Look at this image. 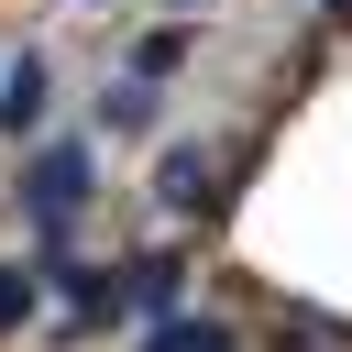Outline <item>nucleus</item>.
Masks as SVG:
<instances>
[{"mask_svg": "<svg viewBox=\"0 0 352 352\" xmlns=\"http://www.w3.org/2000/svg\"><path fill=\"white\" fill-rule=\"evenodd\" d=\"M77 198H88V154H77V143H55V154H33V176H22V209H33L44 231H55V220H66Z\"/></svg>", "mask_w": 352, "mask_h": 352, "instance_id": "obj_1", "label": "nucleus"}, {"mask_svg": "<svg viewBox=\"0 0 352 352\" xmlns=\"http://www.w3.org/2000/svg\"><path fill=\"white\" fill-rule=\"evenodd\" d=\"M44 275L66 286V308H77V319H110V308H121V275H99V264H77V253H55Z\"/></svg>", "mask_w": 352, "mask_h": 352, "instance_id": "obj_2", "label": "nucleus"}, {"mask_svg": "<svg viewBox=\"0 0 352 352\" xmlns=\"http://www.w3.org/2000/svg\"><path fill=\"white\" fill-rule=\"evenodd\" d=\"M154 187H165V209H209V198H220L209 154H165V176H154Z\"/></svg>", "mask_w": 352, "mask_h": 352, "instance_id": "obj_3", "label": "nucleus"}, {"mask_svg": "<svg viewBox=\"0 0 352 352\" xmlns=\"http://www.w3.org/2000/svg\"><path fill=\"white\" fill-rule=\"evenodd\" d=\"M44 121V66H11V88H0V132H33Z\"/></svg>", "mask_w": 352, "mask_h": 352, "instance_id": "obj_4", "label": "nucleus"}, {"mask_svg": "<svg viewBox=\"0 0 352 352\" xmlns=\"http://www.w3.org/2000/svg\"><path fill=\"white\" fill-rule=\"evenodd\" d=\"M165 352H231L220 319H165Z\"/></svg>", "mask_w": 352, "mask_h": 352, "instance_id": "obj_5", "label": "nucleus"}, {"mask_svg": "<svg viewBox=\"0 0 352 352\" xmlns=\"http://www.w3.org/2000/svg\"><path fill=\"white\" fill-rule=\"evenodd\" d=\"M176 55H187V33H154V44H143V55H132V77H143V88H154V77H165V66H176Z\"/></svg>", "mask_w": 352, "mask_h": 352, "instance_id": "obj_6", "label": "nucleus"}, {"mask_svg": "<svg viewBox=\"0 0 352 352\" xmlns=\"http://www.w3.org/2000/svg\"><path fill=\"white\" fill-rule=\"evenodd\" d=\"M165 286H176V253H143V264H132V297H154V308H165Z\"/></svg>", "mask_w": 352, "mask_h": 352, "instance_id": "obj_7", "label": "nucleus"}, {"mask_svg": "<svg viewBox=\"0 0 352 352\" xmlns=\"http://www.w3.org/2000/svg\"><path fill=\"white\" fill-rule=\"evenodd\" d=\"M22 319H33V275H11V264H0V330H22Z\"/></svg>", "mask_w": 352, "mask_h": 352, "instance_id": "obj_8", "label": "nucleus"}, {"mask_svg": "<svg viewBox=\"0 0 352 352\" xmlns=\"http://www.w3.org/2000/svg\"><path fill=\"white\" fill-rule=\"evenodd\" d=\"M275 352H308V341H275Z\"/></svg>", "mask_w": 352, "mask_h": 352, "instance_id": "obj_9", "label": "nucleus"}, {"mask_svg": "<svg viewBox=\"0 0 352 352\" xmlns=\"http://www.w3.org/2000/svg\"><path fill=\"white\" fill-rule=\"evenodd\" d=\"M176 11H187V0H176Z\"/></svg>", "mask_w": 352, "mask_h": 352, "instance_id": "obj_10", "label": "nucleus"}]
</instances>
